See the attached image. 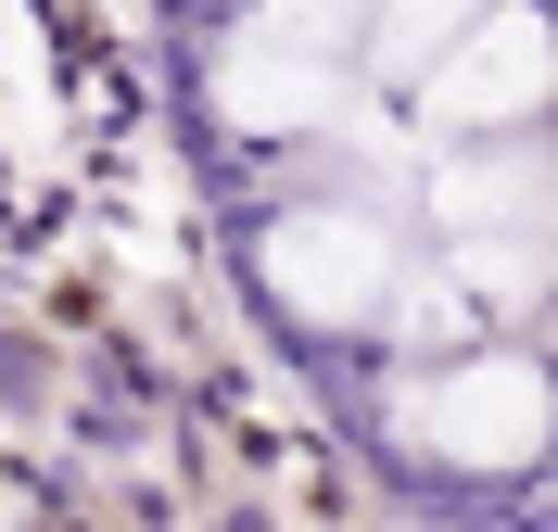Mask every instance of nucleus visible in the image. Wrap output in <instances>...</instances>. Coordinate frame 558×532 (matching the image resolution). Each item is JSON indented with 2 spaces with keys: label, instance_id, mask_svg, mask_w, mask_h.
<instances>
[{
  "label": "nucleus",
  "instance_id": "nucleus-4",
  "mask_svg": "<svg viewBox=\"0 0 558 532\" xmlns=\"http://www.w3.org/2000/svg\"><path fill=\"white\" fill-rule=\"evenodd\" d=\"M330 102H343L330 51H292V38H267V26L216 38V64H204V114L229 140H317Z\"/></svg>",
  "mask_w": 558,
  "mask_h": 532
},
{
  "label": "nucleus",
  "instance_id": "nucleus-1",
  "mask_svg": "<svg viewBox=\"0 0 558 532\" xmlns=\"http://www.w3.org/2000/svg\"><path fill=\"white\" fill-rule=\"evenodd\" d=\"M393 242L368 228V203H279L267 228H254V292H267L292 330H317V343H355V330H381L393 305Z\"/></svg>",
  "mask_w": 558,
  "mask_h": 532
},
{
  "label": "nucleus",
  "instance_id": "nucleus-3",
  "mask_svg": "<svg viewBox=\"0 0 558 532\" xmlns=\"http://www.w3.org/2000/svg\"><path fill=\"white\" fill-rule=\"evenodd\" d=\"M418 114L445 140H521L533 114H546V13L533 0H495L483 26L418 76Z\"/></svg>",
  "mask_w": 558,
  "mask_h": 532
},
{
  "label": "nucleus",
  "instance_id": "nucleus-2",
  "mask_svg": "<svg viewBox=\"0 0 558 532\" xmlns=\"http://www.w3.org/2000/svg\"><path fill=\"white\" fill-rule=\"evenodd\" d=\"M393 431H407L432 469H457V482H521V469L546 457V368L470 343V355H445V368L393 406Z\"/></svg>",
  "mask_w": 558,
  "mask_h": 532
},
{
  "label": "nucleus",
  "instance_id": "nucleus-5",
  "mask_svg": "<svg viewBox=\"0 0 558 532\" xmlns=\"http://www.w3.org/2000/svg\"><path fill=\"white\" fill-rule=\"evenodd\" d=\"M432 215H445V242H495V228H546V177H533V152H508V165H457L445 190H432Z\"/></svg>",
  "mask_w": 558,
  "mask_h": 532
},
{
  "label": "nucleus",
  "instance_id": "nucleus-7",
  "mask_svg": "<svg viewBox=\"0 0 558 532\" xmlns=\"http://www.w3.org/2000/svg\"><path fill=\"white\" fill-rule=\"evenodd\" d=\"M381 330L393 343H470V305H457V292H432V280H393V305H381Z\"/></svg>",
  "mask_w": 558,
  "mask_h": 532
},
{
  "label": "nucleus",
  "instance_id": "nucleus-6",
  "mask_svg": "<svg viewBox=\"0 0 558 532\" xmlns=\"http://www.w3.org/2000/svg\"><path fill=\"white\" fill-rule=\"evenodd\" d=\"M483 13H495V0H381V13H368V51H381L393 76H432Z\"/></svg>",
  "mask_w": 558,
  "mask_h": 532
},
{
  "label": "nucleus",
  "instance_id": "nucleus-8",
  "mask_svg": "<svg viewBox=\"0 0 558 532\" xmlns=\"http://www.w3.org/2000/svg\"><path fill=\"white\" fill-rule=\"evenodd\" d=\"M330 13H381V0H330Z\"/></svg>",
  "mask_w": 558,
  "mask_h": 532
}]
</instances>
